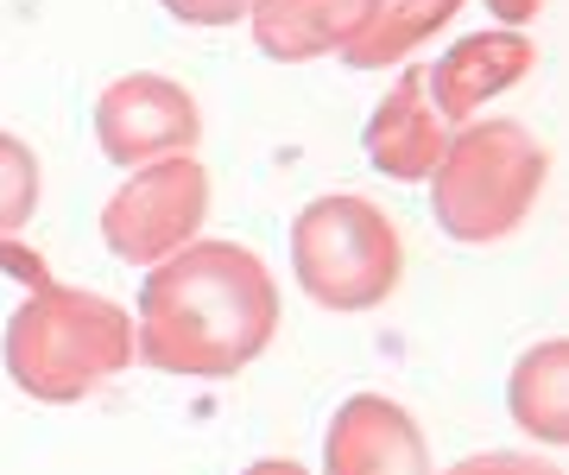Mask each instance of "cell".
Masks as SVG:
<instances>
[{
    "instance_id": "6da1fadb",
    "label": "cell",
    "mask_w": 569,
    "mask_h": 475,
    "mask_svg": "<svg viewBox=\"0 0 569 475\" xmlns=\"http://www.w3.org/2000/svg\"><path fill=\"white\" fill-rule=\"evenodd\" d=\"M279 336V279L241 241H190L146 273L133 362L183 380H228Z\"/></svg>"
},
{
    "instance_id": "7a4b0ae2",
    "label": "cell",
    "mask_w": 569,
    "mask_h": 475,
    "mask_svg": "<svg viewBox=\"0 0 569 475\" xmlns=\"http://www.w3.org/2000/svg\"><path fill=\"white\" fill-rule=\"evenodd\" d=\"M0 362L13 387L44 406H77L133 362V317L82 286H39L0 336Z\"/></svg>"
},
{
    "instance_id": "3957f363",
    "label": "cell",
    "mask_w": 569,
    "mask_h": 475,
    "mask_svg": "<svg viewBox=\"0 0 569 475\" xmlns=\"http://www.w3.org/2000/svg\"><path fill=\"white\" fill-rule=\"evenodd\" d=\"M545 171V140L526 121H462L430 171L437 228L462 248H500L531 222Z\"/></svg>"
},
{
    "instance_id": "277c9868",
    "label": "cell",
    "mask_w": 569,
    "mask_h": 475,
    "mask_svg": "<svg viewBox=\"0 0 569 475\" xmlns=\"http://www.w3.org/2000/svg\"><path fill=\"white\" fill-rule=\"evenodd\" d=\"M291 273L323 310H373L406 279V248L387 209L367 197H317L291 222Z\"/></svg>"
},
{
    "instance_id": "5b68a950",
    "label": "cell",
    "mask_w": 569,
    "mask_h": 475,
    "mask_svg": "<svg viewBox=\"0 0 569 475\" xmlns=\"http://www.w3.org/2000/svg\"><path fill=\"white\" fill-rule=\"evenodd\" d=\"M209 222V171L197 152L140 166L102 209V241L127 267H159L178 248H190Z\"/></svg>"
},
{
    "instance_id": "8992f818",
    "label": "cell",
    "mask_w": 569,
    "mask_h": 475,
    "mask_svg": "<svg viewBox=\"0 0 569 475\" xmlns=\"http://www.w3.org/2000/svg\"><path fill=\"white\" fill-rule=\"evenodd\" d=\"M96 140H102L108 166H159V159H178V152H197L203 140V108L183 83L159 77V70H133V77H114L96 102Z\"/></svg>"
},
{
    "instance_id": "52a82bcc",
    "label": "cell",
    "mask_w": 569,
    "mask_h": 475,
    "mask_svg": "<svg viewBox=\"0 0 569 475\" xmlns=\"http://www.w3.org/2000/svg\"><path fill=\"white\" fill-rule=\"evenodd\" d=\"M323 475H437L418 418L387 393H355L323 432Z\"/></svg>"
},
{
    "instance_id": "ba28073f",
    "label": "cell",
    "mask_w": 569,
    "mask_h": 475,
    "mask_svg": "<svg viewBox=\"0 0 569 475\" xmlns=\"http://www.w3.org/2000/svg\"><path fill=\"white\" fill-rule=\"evenodd\" d=\"M449 140H456V127H449L443 115H437V102H430L425 63L399 70V83L380 96V108L367 115V133H361L367 166L380 171V178H392V185H425Z\"/></svg>"
},
{
    "instance_id": "9c48e42d",
    "label": "cell",
    "mask_w": 569,
    "mask_h": 475,
    "mask_svg": "<svg viewBox=\"0 0 569 475\" xmlns=\"http://www.w3.org/2000/svg\"><path fill=\"white\" fill-rule=\"evenodd\" d=\"M531 63H538V51H531V39L512 32V26H500V32H468L456 51L425 63V89H430V102H437V115H443L449 127H462V121H475L493 96H507L512 83H526Z\"/></svg>"
},
{
    "instance_id": "30bf717a",
    "label": "cell",
    "mask_w": 569,
    "mask_h": 475,
    "mask_svg": "<svg viewBox=\"0 0 569 475\" xmlns=\"http://www.w3.org/2000/svg\"><path fill=\"white\" fill-rule=\"evenodd\" d=\"M373 0H260L247 26L272 63H310V58H342L355 32L367 26Z\"/></svg>"
},
{
    "instance_id": "8fae6325",
    "label": "cell",
    "mask_w": 569,
    "mask_h": 475,
    "mask_svg": "<svg viewBox=\"0 0 569 475\" xmlns=\"http://www.w3.org/2000/svg\"><path fill=\"white\" fill-rule=\"evenodd\" d=\"M507 406L519 418V432L531 444H569V343L563 336H545L519 355V368L507 380Z\"/></svg>"
},
{
    "instance_id": "7c38bea8",
    "label": "cell",
    "mask_w": 569,
    "mask_h": 475,
    "mask_svg": "<svg viewBox=\"0 0 569 475\" xmlns=\"http://www.w3.org/2000/svg\"><path fill=\"white\" fill-rule=\"evenodd\" d=\"M456 13H462V0H373V13H367V26L355 32V44L342 51V63H355V70L406 63L411 51H425Z\"/></svg>"
},
{
    "instance_id": "4fadbf2b",
    "label": "cell",
    "mask_w": 569,
    "mask_h": 475,
    "mask_svg": "<svg viewBox=\"0 0 569 475\" xmlns=\"http://www.w3.org/2000/svg\"><path fill=\"white\" fill-rule=\"evenodd\" d=\"M39 209V159L13 133H0V241H13Z\"/></svg>"
},
{
    "instance_id": "5bb4252c",
    "label": "cell",
    "mask_w": 569,
    "mask_h": 475,
    "mask_svg": "<svg viewBox=\"0 0 569 475\" xmlns=\"http://www.w3.org/2000/svg\"><path fill=\"white\" fill-rule=\"evenodd\" d=\"M443 475H563V463H557V456L481 451V456H468V463H456V469H443Z\"/></svg>"
},
{
    "instance_id": "9a60e30c",
    "label": "cell",
    "mask_w": 569,
    "mask_h": 475,
    "mask_svg": "<svg viewBox=\"0 0 569 475\" xmlns=\"http://www.w3.org/2000/svg\"><path fill=\"white\" fill-rule=\"evenodd\" d=\"M178 26H241L260 0H159Z\"/></svg>"
},
{
    "instance_id": "2e32d148",
    "label": "cell",
    "mask_w": 569,
    "mask_h": 475,
    "mask_svg": "<svg viewBox=\"0 0 569 475\" xmlns=\"http://www.w3.org/2000/svg\"><path fill=\"white\" fill-rule=\"evenodd\" d=\"M481 7H488L500 26H512V32H526V26L545 13V0H481Z\"/></svg>"
},
{
    "instance_id": "e0dca14e",
    "label": "cell",
    "mask_w": 569,
    "mask_h": 475,
    "mask_svg": "<svg viewBox=\"0 0 569 475\" xmlns=\"http://www.w3.org/2000/svg\"><path fill=\"white\" fill-rule=\"evenodd\" d=\"M241 475H310L305 463H284V456H260L253 469H241Z\"/></svg>"
}]
</instances>
